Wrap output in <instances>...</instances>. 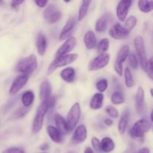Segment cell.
<instances>
[{
    "label": "cell",
    "instance_id": "obj_1",
    "mask_svg": "<svg viewBox=\"0 0 153 153\" xmlns=\"http://www.w3.org/2000/svg\"><path fill=\"white\" fill-rule=\"evenodd\" d=\"M55 104V98L51 96L49 98L43 100L41 104L38 106L36 111L35 117H34V121L32 124V132L34 134H37L41 130L43 124V120H44L45 115L46 114L50 108L54 107Z\"/></svg>",
    "mask_w": 153,
    "mask_h": 153
},
{
    "label": "cell",
    "instance_id": "obj_2",
    "mask_svg": "<svg viewBox=\"0 0 153 153\" xmlns=\"http://www.w3.org/2000/svg\"><path fill=\"white\" fill-rule=\"evenodd\" d=\"M37 68V61L34 55H31L26 58H22L18 61L16 66V70L18 72L28 76L34 73Z\"/></svg>",
    "mask_w": 153,
    "mask_h": 153
},
{
    "label": "cell",
    "instance_id": "obj_3",
    "mask_svg": "<svg viewBox=\"0 0 153 153\" xmlns=\"http://www.w3.org/2000/svg\"><path fill=\"white\" fill-rule=\"evenodd\" d=\"M78 58L77 54H65V55H60L55 58V59L52 61L48 68L47 74L50 75L59 67H64L68 64H72L76 61Z\"/></svg>",
    "mask_w": 153,
    "mask_h": 153
},
{
    "label": "cell",
    "instance_id": "obj_4",
    "mask_svg": "<svg viewBox=\"0 0 153 153\" xmlns=\"http://www.w3.org/2000/svg\"><path fill=\"white\" fill-rule=\"evenodd\" d=\"M134 46L135 48L136 52H137V57H138V62L140 64V67L142 68V70L146 71L148 59L146 57V47H145L144 40H143V37L140 36L135 37L134 40Z\"/></svg>",
    "mask_w": 153,
    "mask_h": 153
},
{
    "label": "cell",
    "instance_id": "obj_5",
    "mask_svg": "<svg viewBox=\"0 0 153 153\" xmlns=\"http://www.w3.org/2000/svg\"><path fill=\"white\" fill-rule=\"evenodd\" d=\"M81 117V108L79 103L76 102L71 107L67 117V126L69 131H72L76 128Z\"/></svg>",
    "mask_w": 153,
    "mask_h": 153
},
{
    "label": "cell",
    "instance_id": "obj_6",
    "mask_svg": "<svg viewBox=\"0 0 153 153\" xmlns=\"http://www.w3.org/2000/svg\"><path fill=\"white\" fill-rule=\"evenodd\" d=\"M151 128V123L146 119H141L137 120L134 124L129 131L130 136L132 138H140L143 137L146 132Z\"/></svg>",
    "mask_w": 153,
    "mask_h": 153
},
{
    "label": "cell",
    "instance_id": "obj_7",
    "mask_svg": "<svg viewBox=\"0 0 153 153\" xmlns=\"http://www.w3.org/2000/svg\"><path fill=\"white\" fill-rule=\"evenodd\" d=\"M110 61V55L107 53L100 54L99 56L93 59L88 64V70L90 71H97V70H101L104 68Z\"/></svg>",
    "mask_w": 153,
    "mask_h": 153
},
{
    "label": "cell",
    "instance_id": "obj_8",
    "mask_svg": "<svg viewBox=\"0 0 153 153\" xmlns=\"http://www.w3.org/2000/svg\"><path fill=\"white\" fill-rule=\"evenodd\" d=\"M129 46L125 45L120 49L117 54V60L114 63V70L119 76L123 75V63L126 60L129 55Z\"/></svg>",
    "mask_w": 153,
    "mask_h": 153
},
{
    "label": "cell",
    "instance_id": "obj_9",
    "mask_svg": "<svg viewBox=\"0 0 153 153\" xmlns=\"http://www.w3.org/2000/svg\"><path fill=\"white\" fill-rule=\"evenodd\" d=\"M28 81V75L21 74L18 76L16 79L13 80V83L11 84L10 90H9V94L11 96L16 95L17 93L22 90V88L26 85Z\"/></svg>",
    "mask_w": 153,
    "mask_h": 153
},
{
    "label": "cell",
    "instance_id": "obj_10",
    "mask_svg": "<svg viewBox=\"0 0 153 153\" xmlns=\"http://www.w3.org/2000/svg\"><path fill=\"white\" fill-rule=\"evenodd\" d=\"M131 5V0H121L117 7V16L121 22H124Z\"/></svg>",
    "mask_w": 153,
    "mask_h": 153
},
{
    "label": "cell",
    "instance_id": "obj_11",
    "mask_svg": "<svg viewBox=\"0 0 153 153\" xmlns=\"http://www.w3.org/2000/svg\"><path fill=\"white\" fill-rule=\"evenodd\" d=\"M76 44H77V40H76V37H70L64 42V44L60 46L59 49L57 50L56 54H55V57L69 53V52H71L76 47Z\"/></svg>",
    "mask_w": 153,
    "mask_h": 153
},
{
    "label": "cell",
    "instance_id": "obj_12",
    "mask_svg": "<svg viewBox=\"0 0 153 153\" xmlns=\"http://www.w3.org/2000/svg\"><path fill=\"white\" fill-rule=\"evenodd\" d=\"M87 134H88V131H87L86 126L83 124L79 125V126L76 127L75 130L74 134L72 137V143L73 144H79V143H83L86 140Z\"/></svg>",
    "mask_w": 153,
    "mask_h": 153
},
{
    "label": "cell",
    "instance_id": "obj_13",
    "mask_svg": "<svg viewBox=\"0 0 153 153\" xmlns=\"http://www.w3.org/2000/svg\"><path fill=\"white\" fill-rule=\"evenodd\" d=\"M129 33L125 29L123 26L120 23H116L109 31V34L111 37L116 40H120L124 39L128 37Z\"/></svg>",
    "mask_w": 153,
    "mask_h": 153
},
{
    "label": "cell",
    "instance_id": "obj_14",
    "mask_svg": "<svg viewBox=\"0 0 153 153\" xmlns=\"http://www.w3.org/2000/svg\"><path fill=\"white\" fill-rule=\"evenodd\" d=\"M52 94V86H51L50 82L48 80H44L40 84V99L41 101L46 100L51 97Z\"/></svg>",
    "mask_w": 153,
    "mask_h": 153
},
{
    "label": "cell",
    "instance_id": "obj_15",
    "mask_svg": "<svg viewBox=\"0 0 153 153\" xmlns=\"http://www.w3.org/2000/svg\"><path fill=\"white\" fill-rule=\"evenodd\" d=\"M75 25H76V19L73 17H70V19L67 20V23L65 24V25L64 26V28L61 30V32L60 34L59 39L60 40H63L65 38H67L69 36V34L71 33V31H73V29L74 28Z\"/></svg>",
    "mask_w": 153,
    "mask_h": 153
},
{
    "label": "cell",
    "instance_id": "obj_16",
    "mask_svg": "<svg viewBox=\"0 0 153 153\" xmlns=\"http://www.w3.org/2000/svg\"><path fill=\"white\" fill-rule=\"evenodd\" d=\"M36 45H37V52L39 55L40 56L44 55V54L46 53V47H47V40H46V36L42 32L39 33L38 36H37Z\"/></svg>",
    "mask_w": 153,
    "mask_h": 153
},
{
    "label": "cell",
    "instance_id": "obj_17",
    "mask_svg": "<svg viewBox=\"0 0 153 153\" xmlns=\"http://www.w3.org/2000/svg\"><path fill=\"white\" fill-rule=\"evenodd\" d=\"M136 108L138 113H141L144 108V91L142 87H139L137 88V94L135 97Z\"/></svg>",
    "mask_w": 153,
    "mask_h": 153
},
{
    "label": "cell",
    "instance_id": "obj_18",
    "mask_svg": "<svg viewBox=\"0 0 153 153\" xmlns=\"http://www.w3.org/2000/svg\"><path fill=\"white\" fill-rule=\"evenodd\" d=\"M46 131H47L48 134H49V137L55 143H59L62 141V134L56 127L49 126L46 128Z\"/></svg>",
    "mask_w": 153,
    "mask_h": 153
},
{
    "label": "cell",
    "instance_id": "obj_19",
    "mask_svg": "<svg viewBox=\"0 0 153 153\" xmlns=\"http://www.w3.org/2000/svg\"><path fill=\"white\" fill-rule=\"evenodd\" d=\"M84 43L88 49H93L97 45V37L94 31H88L84 36Z\"/></svg>",
    "mask_w": 153,
    "mask_h": 153
},
{
    "label": "cell",
    "instance_id": "obj_20",
    "mask_svg": "<svg viewBox=\"0 0 153 153\" xmlns=\"http://www.w3.org/2000/svg\"><path fill=\"white\" fill-rule=\"evenodd\" d=\"M128 120H129V111L126 109L123 112L122 116L119 121V124H118V130L121 134H123L125 133L127 126H128Z\"/></svg>",
    "mask_w": 153,
    "mask_h": 153
},
{
    "label": "cell",
    "instance_id": "obj_21",
    "mask_svg": "<svg viewBox=\"0 0 153 153\" xmlns=\"http://www.w3.org/2000/svg\"><path fill=\"white\" fill-rule=\"evenodd\" d=\"M61 78L67 83H72L76 77V71L73 67H67L60 73Z\"/></svg>",
    "mask_w": 153,
    "mask_h": 153
},
{
    "label": "cell",
    "instance_id": "obj_22",
    "mask_svg": "<svg viewBox=\"0 0 153 153\" xmlns=\"http://www.w3.org/2000/svg\"><path fill=\"white\" fill-rule=\"evenodd\" d=\"M103 99H104V96L100 92L94 94V97L91 98V101H90L91 108L93 110H98V109L101 108L102 107Z\"/></svg>",
    "mask_w": 153,
    "mask_h": 153
},
{
    "label": "cell",
    "instance_id": "obj_23",
    "mask_svg": "<svg viewBox=\"0 0 153 153\" xmlns=\"http://www.w3.org/2000/svg\"><path fill=\"white\" fill-rule=\"evenodd\" d=\"M55 123L56 125V128L61 131V134H67L68 132L67 126V123L62 116L59 114H56L55 115Z\"/></svg>",
    "mask_w": 153,
    "mask_h": 153
},
{
    "label": "cell",
    "instance_id": "obj_24",
    "mask_svg": "<svg viewBox=\"0 0 153 153\" xmlns=\"http://www.w3.org/2000/svg\"><path fill=\"white\" fill-rule=\"evenodd\" d=\"M109 21V16L108 14L104 15L101 16L98 20L97 21V23L95 25V29L97 32H104L106 30L108 26V23Z\"/></svg>",
    "mask_w": 153,
    "mask_h": 153
},
{
    "label": "cell",
    "instance_id": "obj_25",
    "mask_svg": "<svg viewBox=\"0 0 153 153\" xmlns=\"http://www.w3.org/2000/svg\"><path fill=\"white\" fill-rule=\"evenodd\" d=\"M100 142H101L102 151L103 152H110L114 149L115 144L113 140L110 137H104Z\"/></svg>",
    "mask_w": 153,
    "mask_h": 153
},
{
    "label": "cell",
    "instance_id": "obj_26",
    "mask_svg": "<svg viewBox=\"0 0 153 153\" xmlns=\"http://www.w3.org/2000/svg\"><path fill=\"white\" fill-rule=\"evenodd\" d=\"M91 1L92 0H82V4H81L79 10V16H78L79 21L82 20L85 17L87 13H88V9H89L90 5H91Z\"/></svg>",
    "mask_w": 153,
    "mask_h": 153
},
{
    "label": "cell",
    "instance_id": "obj_27",
    "mask_svg": "<svg viewBox=\"0 0 153 153\" xmlns=\"http://www.w3.org/2000/svg\"><path fill=\"white\" fill-rule=\"evenodd\" d=\"M34 100V94L31 91H25L22 96V103L23 106L28 108L31 105Z\"/></svg>",
    "mask_w": 153,
    "mask_h": 153
},
{
    "label": "cell",
    "instance_id": "obj_28",
    "mask_svg": "<svg viewBox=\"0 0 153 153\" xmlns=\"http://www.w3.org/2000/svg\"><path fill=\"white\" fill-rule=\"evenodd\" d=\"M138 7L140 11L143 12V13H149V12L152 10V1H149V0H139Z\"/></svg>",
    "mask_w": 153,
    "mask_h": 153
},
{
    "label": "cell",
    "instance_id": "obj_29",
    "mask_svg": "<svg viewBox=\"0 0 153 153\" xmlns=\"http://www.w3.org/2000/svg\"><path fill=\"white\" fill-rule=\"evenodd\" d=\"M124 76H125V83L127 88H132L134 85V79H133L131 72L128 67L125 69L124 71Z\"/></svg>",
    "mask_w": 153,
    "mask_h": 153
},
{
    "label": "cell",
    "instance_id": "obj_30",
    "mask_svg": "<svg viewBox=\"0 0 153 153\" xmlns=\"http://www.w3.org/2000/svg\"><path fill=\"white\" fill-rule=\"evenodd\" d=\"M125 101V97L123 94L122 92L120 91H117L114 92L111 96V102L114 105H120L122 104Z\"/></svg>",
    "mask_w": 153,
    "mask_h": 153
},
{
    "label": "cell",
    "instance_id": "obj_31",
    "mask_svg": "<svg viewBox=\"0 0 153 153\" xmlns=\"http://www.w3.org/2000/svg\"><path fill=\"white\" fill-rule=\"evenodd\" d=\"M137 19L135 16H131L129 18L127 19V20L126 21L125 25H124V28L125 29L128 31V33H130V31L134 28V27L137 25Z\"/></svg>",
    "mask_w": 153,
    "mask_h": 153
},
{
    "label": "cell",
    "instance_id": "obj_32",
    "mask_svg": "<svg viewBox=\"0 0 153 153\" xmlns=\"http://www.w3.org/2000/svg\"><path fill=\"white\" fill-rule=\"evenodd\" d=\"M109 40L108 39L104 38L100 42V43L98 44V46H97V51H98L99 54H102L105 53L106 51L109 48Z\"/></svg>",
    "mask_w": 153,
    "mask_h": 153
},
{
    "label": "cell",
    "instance_id": "obj_33",
    "mask_svg": "<svg viewBox=\"0 0 153 153\" xmlns=\"http://www.w3.org/2000/svg\"><path fill=\"white\" fill-rule=\"evenodd\" d=\"M61 12L56 8L50 15H49V17L46 19V20L48 21L49 23H55V22H58V21L61 19Z\"/></svg>",
    "mask_w": 153,
    "mask_h": 153
},
{
    "label": "cell",
    "instance_id": "obj_34",
    "mask_svg": "<svg viewBox=\"0 0 153 153\" xmlns=\"http://www.w3.org/2000/svg\"><path fill=\"white\" fill-rule=\"evenodd\" d=\"M108 86V83L107 79H100L96 84V88H97V91H100V93L105 92L107 90Z\"/></svg>",
    "mask_w": 153,
    "mask_h": 153
},
{
    "label": "cell",
    "instance_id": "obj_35",
    "mask_svg": "<svg viewBox=\"0 0 153 153\" xmlns=\"http://www.w3.org/2000/svg\"><path fill=\"white\" fill-rule=\"evenodd\" d=\"M128 64H129L130 67H131L134 70H137V67L139 66V62L138 59L137 58V57L135 56L134 54H131V55H128Z\"/></svg>",
    "mask_w": 153,
    "mask_h": 153
},
{
    "label": "cell",
    "instance_id": "obj_36",
    "mask_svg": "<svg viewBox=\"0 0 153 153\" xmlns=\"http://www.w3.org/2000/svg\"><path fill=\"white\" fill-rule=\"evenodd\" d=\"M106 112L108 114L110 117L113 118H117L119 117V112H118L117 109L115 108L113 106H108L105 109Z\"/></svg>",
    "mask_w": 153,
    "mask_h": 153
},
{
    "label": "cell",
    "instance_id": "obj_37",
    "mask_svg": "<svg viewBox=\"0 0 153 153\" xmlns=\"http://www.w3.org/2000/svg\"><path fill=\"white\" fill-rule=\"evenodd\" d=\"M91 144H92L93 148H94L96 151H97V152H100V151H102L101 142H100V140H99L97 137H93L92 140H91Z\"/></svg>",
    "mask_w": 153,
    "mask_h": 153
},
{
    "label": "cell",
    "instance_id": "obj_38",
    "mask_svg": "<svg viewBox=\"0 0 153 153\" xmlns=\"http://www.w3.org/2000/svg\"><path fill=\"white\" fill-rule=\"evenodd\" d=\"M146 72L147 73L148 76L151 79H153V73H152V58H151L148 61L147 67H146Z\"/></svg>",
    "mask_w": 153,
    "mask_h": 153
},
{
    "label": "cell",
    "instance_id": "obj_39",
    "mask_svg": "<svg viewBox=\"0 0 153 153\" xmlns=\"http://www.w3.org/2000/svg\"><path fill=\"white\" fill-rule=\"evenodd\" d=\"M27 112H28V110H27L26 107L24 106V107L20 108L18 109V110L16 111V113H15V115H16L17 117H22Z\"/></svg>",
    "mask_w": 153,
    "mask_h": 153
},
{
    "label": "cell",
    "instance_id": "obj_40",
    "mask_svg": "<svg viewBox=\"0 0 153 153\" xmlns=\"http://www.w3.org/2000/svg\"><path fill=\"white\" fill-rule=\"evenodd\" d=\"M3 152H16V153H22L25 152V151L22 149H20V148L18 147H13L10 148V149H7L6 150L3 151Z\"/></svg>",
    "mask_w": 153,
    "mask_h": 153
},
{
    "label": "cell",
    "instance_id": "obj_41",
    "mask_svg": "<svg viewBox=\"0 0 153 153\" xmlns=\"http://www.w3.org/2000/svg\"><path fill=\"white\" fill-rule=\"evenodd\" d=\"M35 4L39 7H44L48 3V0H34Z\"/></svg>",
    "mask_w": 153,
    "mask_h": 153
},
{
    "label": "cell",
    "instance_id": "obj_42",
    "mask_svg": "<svg viewBox=\"0 0 153 153\" xmlns=\"http://www.w3.org/2000/svg\"><path fill=\"white\" fill-rule=\"evenodd\" d=\"M25 0H11V5L12 7H17L20 5Z\"/></svg>",
    "mask_w": 153,
    "mask_h": 153
},
{
    "label": "cell",
    "instance_id": "obj_43",
    "mask_svg": "<svg viewBox=\"0 0 153 153\" xmlns=\"http://www.w3.org/2000/svg\"><path fill=\"white\" fill-rule=\"evenodd\" d=\"M104 123L108 126H111L113 125V121L109 119V118H106V119L104 120Z\"/></svg>",
    "mask_w": 153,
    "mask_h": 153
},
{
    "label": "cell",
    "instance_id": "obj_44",
    "mask_svg": "<svg viewBox=\"0 0 153 153\" xmlns=\"http://www.w3.org/2000/svg\"><path fill=\"white\" fill-rule=\"evenodd\" d=\"M138 152H144V153H149L150 152V150L148 149L147 147L143 148V149H140V150L138 151Z\"/></svg>",
    "mask_w": 153,
    "mask_h": 153
},
{
    "label": "cell",
    "instance_id": "obj_45",
    "mask_svg": "<svg viewBox=\"0 0 153 153\" xmlns=\"http://www.w3.org/2000/svg\"><path fill=\"white\" fill-rule=\"evenodd\" d=\"M48 148H49V145H48L47 143H44L43 146H40V149H43V150H46V149H47Z\"/></svg>",
    "mask_w": 153,
    "mask_h": 153
},
{
    "label": "cell",
    "instance_id": "obj_46",
    "mask_svg": "<svg viewBox=\"0 0 153 153\" xmlns=\"http://www.w3.org/2000/svg\"><path fill=\"white\" fill-rule=\"evenodd\" d=\"M85 153H87V152H88H88L92 153V152H94V150H93V149H91V147H88V148H87V149L85 150Z\"/></svg>",
    "mask_w": 153,
    "mask_h": 153
},
{
    "label": "cell",
    "instance_id": "obj_47",
    "mask_svg": "<svg viewBox=\"0 0 153 153\" xmlns=\"http://www.w3.org/2000/svg\"><path fill=\"white\" fill-rule=\"evenodd\" d=\"M64 1H65V2H70V1H71V0H64Z\"/></svg>",
    "mask_w": 153,
    "mask_h": 153
},
{
    "label": "cell",
    "instance_id": "obj_48",
    "mask_svg": "<svg viewBox=\"0 0 153 153\" xmlns=\"http://www.w3.org/2000/svg\"><path fill=\"white\" fill-rule=\"evenodd\" d=\"M1 1V0H0V1Z\"/></svg>",
    "mask_w": 153,
    "mask_h": 153
}]
</instances>
